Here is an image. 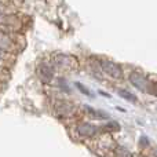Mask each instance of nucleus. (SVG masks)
<instances>
[{
  "label": "nucleus",
  "mask_w": 157,
  "mask_h": 157,
  "mask_svg": "<svg viewBox=\"0 0 157 157\" xmlns=\"http://www.w3.org/2000/svg\"><path fill=\"white\" fill-rule=\"evenodd\" d=\"M84 109H86V112L88 114H91V116H94V119H109V113H105V112H101V110H95V109H92L90 105H84Z\"/></svg>",
  "instance_id": "obj_8"
},
{
  "label": "nucleus",
  "mask_w": 157,
  "mask_h": 157,
  "mask_svg": "<svg viewBox=\"0 0 157 157\" xmlns=\"http://www.w3.org/2000/svg\"><path fill=\"white\" fill-rule=\"evenodd\" d=\"M156 157H157V152H156Z\"/></svg>",
  "instance_id": "obj_16"
},
{
  "label": "nucleus",
  "mask_w": 157,
  "mask_h": 157,
  "mask_svg": "<svg viewBox=\"0 0 157 157\" xmlns=\"http://www.w3.org/2000/svg\"><path fill=\"white\" fill-rule=\"evenodd\" d=\"M130 81L134 87H136L138 90H141L142 92H153V94L157 95L156 90L153 88V84L147 80V77H145L142 73H138V72H132L130 75Z\"/></svg>",
  "instance_id": "obj_1"
},
{
  "label": "nucleus",
  "mask_w": 157,
  "mask_h": 157,
  "mask_svg": "<svg viewBox=\"0 0 157 157\" xmlns=\"http://www.w3.org/2000/svg\"><path fill=\"white\" fill-rule=\"evenodd\" d=\"M105 128H108V130H120V125L119 123H109L108 125H105Z\"/></svg>",
  "instance_id": "obj_14"
},
{
  "label": "nucleus",
  "mask_w": 157,
  "mask_h": 157,
  "mask_svg": "<svg viewBox=\"0 0 157 157\" xmlns=\"http://www.w3.org/2000/svg\"><path fill=\"white\" fill-rule=\"evenodd\" d=\"M11 62V57L8 52L3 51V50H0V68H6V66H8Z\"/></svg>",
  "instance_id": "obj_10"
},
{
  "label": "nucleus",
  "mask_w": 157,
  "mask_h": 157,
  "mask_svg": "<svg viewBox=\"0 0 157 157\" xmlns=\"http://www.w3.org/2000/svg\"><path fill=\"white\" fill-rule=\"evenodd\" d=\"M52 65L55 66L57 69L62 72H68V71H72V69L76 68L77 65V59L72 55H66V54H57L54 57V62Z\"/></svg>",
  "instance_id": "obj_2"
},
{
  "label": "nucleus",
  "mask_w": 157,
  "mask_h": 157,
  "mask_svg": "<svg viewBox=\"0 0 157 157\" xmlns=\"http://www.w3.org/2000/svg\"><path fill=\"white\" fill-rule=\"evenodd\" d=\"M59 88L63 90L65 92H69V91H71V90H69V87H68V84H66V81H65V80H61V78H59Z\"/></svg>",
  "instance_id": "obj_13"
},
{
  "label": "nucleus",
  "mask_w": 157,
  "mask_h": 157,
  "mask_svg": "<svg viewBox=\"0 0 157 157\" xmlns=\"http://www.w3.org/2000/svg\"><path fill=\"white\" fill-rule=\"evenodd\" d=\"M114 155H116V157H131V153L124 147H117Z\"/></svg>",
  "instance_id": "obj_12"
},
{
  "label": "nucleus",
  "mask_w": 157,
  "mask_h": 157,
  "mask_svg": "<svg viewBox=\"0 0 157 157\" xmlns=\"http://www.w3.org/2000/svg\"><path fill=\"white\" fill-rule=\"evenodd\" d=\"M75 84H76L77 90L81 92V94L87 95V97H90V98H94V95H92V91H91V90H88V88H87V87H84L83 84H81V83H78V81H77V83H75Z\"/></svg>",
  "instance_id": "obj_11"
},
{
  "label": "nucleus",
  "mask_w": 157,
  "mask_h": 157,
  "mask_svg": "<svg viewBox=\"0 0 157 157\" xmlns=\"http://www.w3.org/2000/svg\"><path fill=\"white\" fill-rule=\"evenodd\" d=\"M57 109H59V116L62 117H66V116H72L73 113V106L68 102H59L57 106Z\"/></svg>",
  "instance_id": "obj_7"
},
{
  "label": "nucleus",
  "mask_w": 157,
  "mask_h": 157,
  "mask_svg": "<svg viewBox=\"0 0 157 157\" xmlns=\"http://www.w3.org/2000/svg\"><path fill=\"white\" fill-rule=\"evenodd\" d=\"M37 73L43 83L48 84L52 80V77H54V68L51 65H48V63H41L37 68Z\"/></svg>",
  "instance_id": "obj_6"
},
{
  "label": "nucleus",
  "mask_w": 157,
  "mask_h": 157,
  "mask_svg": "<svg viewBox=\"0 0 157 157\" xmlns=\"http://www.w3.org/2000/svg\"><path fill=\"white\" fill-rule=\"evenodd\" d=\"M117 94L119 95H121V98H124V99H127V101H130V102H132V103H135L136 101V97L134 94H131L130 91H127V90H123V88H119L117 90Z\"/></svg>",
  "instance_id": "obj_9"
},
{
  "label": "nucleus",
  "mask_w": 157,
  "mask_h": 157,
  "mask_svg": "<svg viewBox=\"0 0 157 157\" xmlns=\"http://www.w3.org/2000/svg\"><path fill=\"white\" fill-rule=\"evenodd\" d=\"M97 128L98 127L90 124V123H80L76 127V131L78 135H80V138H94L98 131Z\"/></svg>",
  "instance_id": "obj_5"
},
{
  "label": "nucleus",
  "mask_w": 157,
  "mask_h": 157,
  "mask_svg": "<svg viewBox=\"0 0 157 157\" xmlns=\"http://www.w3.org/2000/svg\"><path fill=\"white\" fill-rule=\"evenodd\" d=\"M99 94H101V95H103V97H106V98H112V95H110V94H108V92H105V91H99Z\"/></svg>",
  "instance_id": "obj_15"
},
{
  "label": "nucleus",
  "mask_w": 157,
  "mask_h": 157,
  "mask_svg": "<svg viewBox=\"0 0 157 157\" xmlns=\"http://www.w3.org/2000/svg\"><path fill=\"white\" fill-rule=\"evenodd\" d=\"M99 66H101L102 73H105L106 76H109L112 78H121L123 77V69L120 68L116 62H113V61L103 59L99 62Z\"/></svg>",
  "instance_id": "obj_3"
},
{
  "label": "nucleus",
  "mask_w": 157,
  "mask_h": 157,
  "mask_svg": "<svg viewBox=\"0 0 157 157\" xmlns=\"http://www.w3.org/2000/svg\"><path fill=\"white\" fill-rule=\"evenodd\" d=\"M17 47H18V43L14 40L11 33L4 29H0V50L11 54L17 50Z\"/></svg>",
  "instance_id": "obj_4"
}]
</instances>
